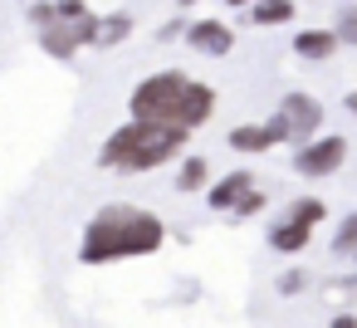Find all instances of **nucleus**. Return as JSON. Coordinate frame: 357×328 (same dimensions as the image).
<instances>
[{
	"label": "nucleus",
	"mask_w": 357,
	"mask_h": 328,
	"mask_svg": "<svg viewBox=\"0 0 357 328\" xmlns=\"http://www.w3.org/2000/svg\"><path fill=\"white\" fill-rule=\"evenodd\" d=\"M274 142H284V133L274 128V118H269V123H240V128L230 133V147H235V152H269Z\"/></svg>",
	"instance_id": "9"
},
{
	"label": "nucleus",
	"mask_w": 357,
	"mask_h": 328,
	"mask_svg": "<svg viewBox=\"0 0 357 328\" xmlns=\"http://www.w3.org/2000/svg\"><path fill=\"white\" fill-rule=\"evenodd\" d=\"M337 30H298L294 35V54L298 59H308V64H323V59H333L337 54Z\"/></svg>",
	"instance_id": "8"
},
{
	"label": "nucleus",
	"mask_w": 357,
	"mask_h": 328,
	"mask_svg": "<svg viewBox=\"0 0 357 328\" xmlns=\"http://www.w3.org/2000/svg\"><path fill=\"white\" fill-rule=\"evenodd\" d=\"M352 260H357V255H352Z\"/></svg>",
	"instance_id": "26"
},
{
	"label": "nucleus",
	"mask_w": 357,
	"mask_h": 328,
	"mask_svg": "<svg viewBox=\"0 0 357 328\" xmlns=\"http://www.w3.org/2000/svg\"><path fill=\"white\" fill-rule=\"evenodd\" d=\"M167 240V225L162 216L142 211V206H128V201H113L103 206L89 230H84V245H79V260L84 264H108V260H132V255H157Z\"/></svg>",
	"instance_id": "1"
},
{
	"label": "nucleus",
	"mask_w": 357,
	"mask_h": 328,
	"mask_svg": "<svg viewBox=\"0 0 357 328\" xmlns=\"http://www.w3.org/2000/svg\"><path fill=\"white\" fill-rule=\"evenodd\" d=\"M333 250L337 255H357V216H342V225L333 235Z\"/></svg>",
	"instance_id": "16"
},
{
	"label": "nucleus",
	"mask_w": 357,
	"mask_h": 328,
	"mask_svg": "<svg viewBox=\"0 0 357 328\" xmlns=\"http://www.w3.org/2000/svg\"><path fill=\"white\" fill-rule=\"evenodd\" d=\"M132 35V15H108L103 25H98V50H113V45H123Z\"/></svg>",
	"instance_id": "13"
},
{
	"label": "nucleus",
	"mask_w": 357,
	"mask_h": 328,
	"mask_svg": "<svg viewBox=\"0 0 357 328\" xmlns=\"http://www.w3.org/2000/svg\"><path fill=\"white\" fill-rule=\"evenodd\" d=\"M128 108H132V118H142V123H167V128H186V133H191V128H201V123L215 113V89L201 84V79H186V74L167 69V74L142 79V84L132 89Z\"/></svg>",
	"instance_id": "2"
},
{
	"label": "nucleus",
	"mask_w": 357,
	"mask_h": 328,
	"mask_svg": "<svg viewBox=\"0 0 357 328\" xmlns=\"http://www.w3.org/2000/svg\"><path fill=\"white\" fill-rule=\"evenodd\" d=\"M274 128L284 133V142H313V133L323 128V103L313 94H284Z\"/></svg>",
	"instance_id": "5"
},
{
	"label": "nucleus",
	"mask_w": 357,
	"mask_h": 328,
	"mask_svg": "<svg viewBox=\"0 0 357 328\" xmlns=\"http://www.w3.org/2000/svg\"><path fill=\"white\" fill-rule=\"evenodd\" d=\"M181 6H191V0H181Z\"/></svg>",
	"instance_id": "25"
},
{
	"label": "nucleus",
	"mask_w": 357,
	"mask_h": 328,
	"mask_svg": "<svg viewBox=\"0 0 357 328\" xmlns=\"http://www.w3.org/2000/svg\"><path fill=\"white\" fill-rule=\"evenodd\" d=\"M255 211H264V196H259V191H250V196L235 206V216H255Z\"/></svg>",
	"instance_id": "20"
},
{
	"label": "nucleus",
	"mask_w": 357,
	"mask_h": 328,
	"mask_svg": "<svg viewBox=\"0 0 357 328\" xmlns=\"http://www.w3.org/2000/svg\"><path fill=\"white\" fill-rule=\"evenodd\" d=\"M206 177H211L206 157H186V162H181V177H176V191H201Z\"/></svg>",
	"instance_id": "14"
},
{
	"label": "nucleus",
	"mask_w": 357,
	"mask_h": 328,
	"mask_svg": "<svg viewBox=\"0 0 357 328\" xmlns=\"http://www.w3.org/2000/svg\"><path fill=\"white\" fill-rule=\"evenodd\" d=\"M30 20L45 30V25H54V20H59V6H45V0H40V6H30Z\"/></svg>",
	"instance_id": "18"
},
{
	"label": "nucleus",
	"mask_w": 357,
	"mask_h": 328,
	"mask_svg": "<svg viewBox=\"0 0 357 328\" xmlns=\"http://www.w3.org/2000/svg\"><path fill=\"white\" fill-rule=\"evenodd\" d=\"M342 162H347V137H313L294 152L298 177H333Z\"/></svg>",
	"instance_id": "6"
},
{
	"label": "nucleus",
	"mask_w": 357,
	"mask_h": 328,
	"mask_svg": "<svg viewBox=\"0 0 357 328\" xmlns=\"http://www.w3.org/2000/svg\"><path fill=\"white\" fill-rule=\"evenodd\" d=\"M289 216H294V221H303V225H318V221L328 216V206H323L318 196H298V201L289 206Z\"/></svg>",
	"instance_id": "15"
},
{
	"label": "nucleus",
	"mask_w": 357,
	"mask_h": 328,
	"mask_svg": "<svg viewBox=\"0 0 357 328\" xmlns=\"http://www.w3.org/2000/svg\"><path fill=\"white\" fill-rule=\"evenodd\" d=\"M333 328H357V318H352V313H337V318H333Z\"/></svg>",
	"instance_id": "22"
},
{
	"label": "nucleus",
	"mask_w": 357,
	"mask_h": 328,
	"mask_svg": "<svg viewBox=\"0 0 357 328\" xmlns=\"http://www.w3.org/2000/svg\"><path fill=\"white\" fill-rule=\"evenodd\" d=\"M303 284H308V274H303V269H289V274L279 279V294H298Z\"/></svg>",
	"instance_id": "19"
},
{
	"label": "nucleus",
	"mask_w": 357,
	"mask_h": 328,
	"mask_svg": "<svg viewBox=\"0 0 357 328\" xmlns=\"http://www.w3.org/2000/svg\"><path fill=\"white\" fill-rule=\"evenodd\" d=\"M225 6H255V0H225Z\"/></svg>",
	"instance_id": "24"
},
{
	"label": "nucleus",
	"mask_w": 357,
	"mask_h": 328,
	"mask_svg": "<svg viewBox=\"0 0 357 328\" xmlns=\"http://www.w3.org/2000/svg\"><path fill=\"white\" fill-rule=\"evenodd\" d=\"M308 235H313V225H303V221H294V216H289V221H279V225L269 230V245H274V250H284V255H298V250L308 245Z\"/></svg>",
	"instance_id": "11"
},
{
	"label": "nucleus",
	"mask_w": 357,
	"mask_h": 328,
	"mask_svg": "<svg viewBox=\"0 0 357 328\" xmlns=\"http://www.w3.org/2000/svg\"><path fill=\"white\" fill-rule=\"evenodd\" d=\"M342 103H347V113H352V118H357V89H352V94H347V98H342Z\"/></svg>",
	"instance_id": "23"
},
{
	"label": "nucleus",
	"mask_w": 357,
	"mask_h": 328,
	"mask_svg": "<svg viewBox=\"0 0 357 328\" xmlns=\"http://www.w3.org/2000/svg\"><path fill=\"white\" fill-rule=\"evenodd\" d=\"M250 191H255V177H250V172H230L225 181L211 186V206H215V211H235Z\"/></svg>",
	"instance_id": "10"
},
{
	"label": "nucleus",
	"mask_w": 357,
	"mask_h": 328,
	"mask_svg": "<svg viewBox=\"0 0 357 328\" xmlns=\"http://www.w3.org/2000/svg\"><path fill=\"white\" fill-rule=\"evenodd\" d=\"M54 6H59V15H89L84 0H54Z\"/></svg>",
	"instance_id": "21"
},
{
	"label": "nucleus",
	"mask_w": 357,
	"mask_h": 328,
	"mask_svg": "<svg viewBox=\"0 0 357 328\" xmlns=\"http://www.w3.org/2000/svg\"><path fill=\"white\" fill-rule=\"evenodd\" d=\"M98 25H103V15H59L54 25L40 30V45L54 59H74L84 45H98Z\"/></svg>",
	"instance_id": "4"
},
{
	"label": "nucleus",
	"mask_w": 357,
	"mask_h": 328,
	"mask_svg": "<svg viewBox=\"0 0 357 328\" xmlns=\"http://www.w3.org/2000/svg\"><path fill=\"white\" fill-rule=\"evenodd\" d=\"M186 45H191V50H201V54L225 59V54L235 50V35H230V25H225V20H196V25L186 30Z\"/></svg>",
	"instance_id": "7"
},
{
	"label": "nucleus",
	"mask_w": 357,
	"mask_h": 328,
	"mask_svg": "<svg viewBox=\"0 0 357 328\" xmlns=\"http://www.w3.org/2000/svg\"><path fill=\"white\" fill-rule=\"evenodd\" d=\"M333 30H337V40H342V45H357V0L337 15V25H333Z\"/></svg>",
	"instance_id": "17"
},
{
	"label": "nucleus",
	"mask_w": 357,
	"mask_h": 328,
	"mask_svg": "<svg viewBox=\"0 0 357 328\" xmlns=\"http://www.w3.org/2000/svg\"><path fill=\"white\" fill-rule=\"evenodd\" d=\"M250 20L255 25H284V20H294V0H255Z\"/></svg>",
	"instance_id": "12"
},
{
	"label": "nucleus",
	"mask_w": 357,
	"mask_h": 328,
	"mask_svg": "<svg viewBox=\"0 0 357 328\" xmlns=\"http://www.w3.org/2000/svg\"><path fill=\"white\" fill-rule=\"evenodd\" d=\"M181 147H186V128H167V123H142V118H132L128 128H118V133L103 142L98 162H103V167H118V172H152V167L172 162Z\"/></svg>",
	"instance_id": "3"
}]
</instances>
